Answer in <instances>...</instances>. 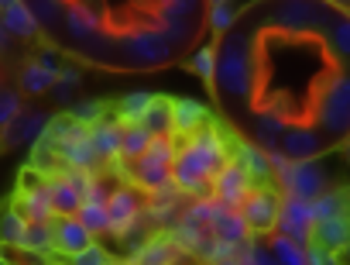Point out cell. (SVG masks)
<instances>
[{"mask_svg":"<svg viewBox=\"0 0 350 265\" xmlns=\"http://www.w3.org/2000/svg\"><path fill=\"white\" fill-rule=\"evenodd\" d=\"M247 66L251 107L282 127H312L323 97L343 73L323 31H288L275 25L251 38Z\"/></svg>","mask_w":350,"mask_h":265,"instance_id":"cell-1","label":"cell"},{"mask_svg":"<svg viewBox=\"0 0 350 265\" xmlns=\"http://www.w3.org/2000/svg\"><path fill=\"white\" fill-rule=\"evenodd\" d=\"M227 159L230 155L224 149V138L213 127H200V131H193V135L179 138V145H175L172 169H168L172 186L179 193H196L200 200H210V183L227 166Z\"/></svg>","mask_w":350,"mask_h":265,"instance_id":"cell-2","label":"cell"},{"mask_svg":"<svg viewBox=\"0 0 350 265\" xmlns=\"http://www.w3.org/2000/svg\"><path fill=\"white\" fill-rule=\"evenodd\" d=\"M247 52H251V38L247 35H227L224 49H217V69L213 79L227 97H244L251 90V66H247Z\"/></svg>","mask_w":350,"mask_h":265,"instance_id":"cell-3","label":"cell"},{"mask_svg":"<svg viewBox=\"0 0 350 265\" xmlns=\"http://www.w3.org/2000/svg\"><path fill=\"white\" fill-rule=\"evenodd\" d=\"M172 155H175V142L172 138H151V145L144 149V155L124 162V173L134 176V183L144 190V193H154V190H165L172 186Z\"/></svg>","mask_w":350,"mask_h":265,"instance_id":"cell-4","label":"cell"},{"mask_svg":"<svg viewBox=\"0 0 350 265\" xmlns=\"http://www.w3.org/2000/svg\"><path fill=\"white\" fill-rule=\"evenodd\" d=\"M312 127L319 131L323 138H343L347 135V127H350V83H347L343 73L333 79L329 93L323 97Z\"/></svg>","mask_w":350,"mask_h":265,"instance_id":"cell-5","label":"cell"},{"mask_svg":"<svg viewBox=\"0 0 350 265\" xmlns=\"http://www.w3.org/2000/svg\"><path fill=\"white\" fill-rule=\"evenodd\" d=\"M278 207H282V197L271 186H251L247 197L241 200L237 214H241L247 234H271L275 220H278Z\"/></svg>","mask_w":350,"mask_h":265,"instance_id":"cell-6","label":"cell"},{"mask_svg":"<svg viewBox=\"0 0 350 265\" xmlns=\"http://www.w3.org/2000/svg\"><path fill=\"white\" fill-rule=\"evenodd\" d=\"M117 49L124 52V62H131V66H165L172 59V45L158 31H148V28L120 35Z\"/></svg>","mask_w":350,"mask_h":265,"instance_id":"cell-7","label":"cell"},{"mask_svg":"<svg viewBox=\"0 0 350 265\" xmlns=\"http://www.w3.org/2000/svg\"><path fill=\"white\" fill-rule=\"evenodd\" d=\"M107 224H110V234L117 238L120 231H127L144 210H148V193L141 186H117L107 200Z\"/></svg>","mask_w":350,"mask_h":265,"instance_id":"cell-8","label":"cell"},{"mask_svg":"<svg viewBox=\"0 0 350 265\" xmlns=\"http://www.w3.org/2000/svg\"><path fill=\"white\" fill-rule=\"evenodd\" d=\"M254 183H251V176L244 173V166L237 162V159H227V166L213 176V183H210V200H217V203H224V207H241V200L247 197V190H251Z\"/></svg>","mask_w":350,"mask_h":265,"instance_id":"cell-9","label":"cell"},{"mask_svg":"<svg viewBox=\"0 0 350 265\" xmlns=\"http://www.w3.org/2000/svg\"><path fill=\"white\" fill-rule=\"evenodd\" d=\"M329 138H323L316 127H285L278 138V155L288 162H312L319 149H326Z\"/></svg>","mask_w":350,"mask_h":265,"instance_id":"cell-10","label":"cell"},{"mask_svg":"<svg viewBox=\"0 0 350 265\" xmlns=\"http://www.w3.org/2000/svg\"><path fill=\"white\" fill-rule=\"evenodd\" d=\"M49 114L42 110H21L8 127H0V145L4 149H21V145H31L45 135V127H49Z\"/></svg>","mask_w":350,"mask_h":265,"instance_id":"cell-11","label":"cell"},{"mask_svg":"<svg viewBox=\"0 0 350 265\" xmlns=\"http://www.w3.org/2000/svg\"><path fill=\"white\" fill-rule=\"evenodd\" d=\"M275 231L295 244H306L309 231H312V217H309V203L306 200H295V197H285L282 207H278V220H275Z\"/></svg>","mask_w":350,"mask_h":265,"instance_id":"cell-12","label":"cell"},{"mask_svg":"<svg viewBox=\"0 0 350 265\" xmlns=\"http://www.w3.org/2000/svg\"><path fill=\"white\" fill-rule=\"evenodd\" d=\"M210 231L220 244H230V248L234 244H251V234H247L237 207H224L217 200H213V214H210Z\"/></svg>","mask_w":350,"mask_h":265,"instance_id":"cell-13","label":"cell"},{"mask_svg":"<svg viewBox=\"0 0 350 265\" xmlns=\"http://www.w3.org/2000/svg\"><path fill=\"white\" fill-rule=\"evenodd\" d=\"M90 244H93V234L76 217H52V248H59L62 255H76Z\"/></svg>","mask_w":350,"mask_h":265,"instance_id":"cell-14","label":"cell"},{"mask_svg":"<svg viewBox=\"0 0 350 265\" xmlns=\"http://www.w3.org/2000/svg\"><path fill=\"white\" fill-rule=\"evenodd\" d=\"M62 21H66V28H69L76 38H83V42H96V38L107 31V28H103V18H100L90 4H66Z\"/></svg>","mask_w":350,"mask_h":265,"instance_id":"cell-15","label":"cell"},{"mask_svg":"<svg viewBox=\"0 0 350 265\" xmlns=\"http://www.w3.org/2000/svg\"><path fill=\"white\" fill-rule=\"evenodd\" d=\"M117 124H120V121H103V117H100L96 124H90V127H86V142H90V149L96 152L100 166H107V162H117V159H120Z\"/></svg>","mask_w":350,"mask_h":265,"instance_id":"cell-16","label":"cell"},{"mask_svg":"<svg viewBox=\"0 0 350 265\" xmlns=\"http://www.w3.org/2000/svg\"><path fill=\"white\" fill-rule=\"evenodd\" d=\"M0 28L8 35H18V38H35L38 35V21L31 18V8L21 4V0H8L0 8Z\"/></svg>","mask_w":350,"mask_h":265,"instance_id":"cell-17","label":"cell"},{"mask_svg":"<svg viewBox=\"0 0 350 265\" xmlns=\"http://www.w3.org/2000/svg\"><path fill=\"white\" fill-rule=\"evenodd\" d=\"M151 138H172V100L168 97H151L148 110L137 121Z\"/></svg>","mask_w":350,"mask_h":265,"instance_id":"cell-18","label":"cell"},{"mask_svg":"<svg viewBox=\"0 0 350 265\" xmlns=\"http://www.w3.org/2000/svg\"><path fill=\"white\" fill-rule=\"evenodd\" d=\"M49 200L55 217H76V210L83 207V193L62 176H49Z\"/></svg>","mask_w":350,"mask_h":265,"instance_id":"cell-19","label":"cell"},{"mask_svg":"<svg viewBox=\"0 0 350 265\" xmlns=\"http://www.w3.org/2000/svg\"><path fill=\"white\" fill-rule=\"evenodd\" d=\"M183 255V248L175 244L172 238H151L134 251V265H175V258Z\"/></svg>","mask_w":350,"mask_h":265,"instance_id":"cell-20","label":"cell"},{"mask_svg":"<svg viewBox=\"0 0 350 265\" xmlns=\"http://www.w3.org/2000/svg\"><path fill=\"white\" fill-rule=\"evenodd\" d=\"M206 121V107L196 103V100H172V135L179 131V135H193V131H200Z\"/></svg>","mask_w":350,"mask_h":265,"instance_id":"cell-21","label":"cell"},{"mask_svg":"<svg viewBox=\"0 0 350 265\" xmlns=\"http://www.w3.org/2000/svg\"><path fill=\"white\" fill-rule=\"evenodd\" d=\"M14 210L25 217V224H31V220H52L55 214H52V200H49V179L42 186L21 193V200H18Z\"/></svg>","mask_w":350,"mask_h":265,"instance_id":"cell-22","label":"cell"},{"mask_svg":"<svg viewBox=\"0 0 350 265\" xmlns=\"http://www.w3.org/2000/svg\"><path fill=\"white\" fill-rule=\"evenodd\" d=\"M309 238H316V248H323L329 255H340L347 248V217H333V220L312 224Z\"/></svg>","mask_w":350,"mask_h":265,"instance_id":"cell-23","label":"cell"},{"mask_svg":"<svg viewBox=\"0 0 350 265\" xmlns=\"http://www.w3.org/2000/svg\"><path fill=\"white\" fill-rule=\"evenodd\" d=\"M237 162L244 166V173L251 176L254 186H268L271 183V159L258 145H241V159Z\"/></svg>","mask_w":350,"mask_h":265,"instance_id":"cell-24","label":"cell"},{"mask_svg":"<svg viewBox=\"0 0 350 265\" xmlns=\"http://www.w3.org/2000/svg\"><path fill=\"white\" fill-rule=\"evenodd\" d=\"M117 145H120V159L131 162V159L144 155V149L151 145V135L141 124H117Z\"/></svg>","mask_w":350,"mask_h":265,"instance_id":"cell-25","label":"cell"},{"mask_svg":"<svg viewBox=\"0 0 350 265\" xmlns=\"http://www.w3.org/2000/svg\"><path fill=\"white\" fill-rule=\"evenodd\" d=\"M343 207H347L343 190H326V193H319V197L309 203V217H312V224L333 220V217H343Z\"/></svg>","mask_w":350,"mask_h":265,"instance_id":"cell-26","label":"cell"},{"mask_svg":"<svg viewBox=\"0 0 350 265\" xmlns=\"http://www.w3.org/2000/svg\"><path fill=\"white\" fill-rule=\"evenodd\" d=\"M55 86V73H49V69H42L38 62H28L25 69H21V93H45V90H52Z\"/></svg>","mask_w":350,"mask_h":265,"instance_id":"cell-27","label":"cell"},{"mask_svg":"<svg viewBox=\"0 0 350 265\" xmlns=\"http://www.w3.org/2000/svg\"><path fill=\"white\" fill-rule=\"evenodd\" d=\"M21 244L31 248V251H38V255H49L52 251V220H31V224H25Z\"/></svg>","mask_w":350,"mask_h":265,"instance_id":"cell-28","label":"cell"},{"mask_svg":"<svg viewBox=\"0 0 350 265\" xmlns=\"http://www.w3.org/2000/svg\"><path fill=\"white\" fill-rule=\"evenodd\" d=\"M25 238V217L14 207L0 210V244H21Z\"/></svg>","mask_w":350,"mask_h":265,"instance_id":"cell-29","label":"cell"},{"mask_svg":"<svg viewBox=\"0 0 350 265\" xmlns=\"http://www.w3.org/2000/svg\"><path fill=\"white\" fill-rule=\"evenodd\" d=\"M0 265H49L45 255L25 248V244H0Z\"/></svg>","mask_w":350,"mask_h":265,"instance_id":"cell-30","label":"cell"},{"mask_svg":"<svg viewBox=\"0 0 350 265\" xmlns=\"http://www.w3.org/2000/svg\"><path fill=\"white\" fill-rule=\"evenodd\" d=\"M148 103H151V93H144V90H137V93H127V97L120 100V107H117V114H120V124H137V121H141V114L148 110Z\"/></svg>","mask_w":350,"mask_h":265,"instance_id":"cell-31","label":"cell"},{"mask_svg":"<svg viewBox=\"0 0 350 265\" xmlns=\"http://www.w3.org/2000/svg\"><path fill=\"white\" fill-rule=\"evenodd\" d=\"M76 220L90 231V234H110V224H107V210L96 207V203H83L76 210Z\"/></svg>","mask_w":350,"mask_h":265,"instance_id":"cell-32","label":"cell"},{"mask_svg":"<svg viewBox=\"0 0 350 265\" xmlns=\"http://www.w3.org/2000/svg\"><path fill=\"white\" fill-rule=\"evenodd\" d=\"M25 107H21V93L18 90H0V127H8L18 114H21Z\"/></svg>","mask_w":350,"mask_h":265,"instance_id":"cell-33","label":"cell"},{"mask_svg":"<svg viewBox=\"0 0 350 265\" xmlns=\"http://www.w3.org/2000/svg\"><path fill=\"white\" fill-rule=\"evenodd\" d=\"M217 49L220 45H203L196 55H193V69L213 86V69H217Z\"/></svg>","mask_w":350,"mask_h":265,"instance_id":"cell-34","label":"cell"},{"mask_svg":"<svg viewBox=\"0 0 350 265\" xmlns=\"http://www.w3.org/2000/svg\"><path fill=\"white\" fill-rule=\"evenodd\" d=\"M203 11L210 14L213 35H220V31H227V28L234 25V8H230V4H210V8H203Z\"/></svg>","mask_w":350,"mask_h":265,"instance_id":"cell-35","label":"cell"},{"mask_svg":"<svg viewBox=\"0 0 350 265\" xmlns=\"http://www.w3.org/2000/svg\"><path fill=\"white\" fill-rule=\"evenodd\" d=\"M69 265H113V262H110V255L100 244H90V248L69 255Z\"/></svg>","mask_w":350,"mask_h":265,"instance_id":"cell-36","label":"cell"},{"mask_svg":"<svg viewBox=\"0 0 350 265\" xmlns=\"http://www.w3.org/2000/svg\"><path fill=\"white\" fill-rule=\"evenodd\" d=\"M28 8H31V18L38 25H59L62 11H66V4H28Z\"/></svg>","mask_w":350,"mask_h":265,"instance_id":"cell-37","label":"cell"},{"mask_svg":"<svg viewBox=\"0 0 350 265\" xmlns=\"http://www.w3.org/2000/svg\"><path fill=\"white\" fill-rule=\"evenodd\" d=\"M76 124H83V127H90V124H96L100 117H103V107L96 103V100H86V103H79V107H72V114H69Z\"/></svg>","mask_w":350,"mask_h":265,"instance_id":"cell-38","label":"cell"},{"mask_svg":"<svg viewBox=\"0 0 350 265\" xmlns=\"http://www.w3.org/2000/svg\"><path fill=\"white\" fill-rule=\"evenodd\" d=\"M18 183H21V193H28V190H35V186H42V183H45V176H42V173H35V169H25Z\"/></svg>","mask_w":350,"mask_h":265,"instance_id":"cell-39","label":"cell"},{"mask_svg":"<svg viewBox=\"0 0 350 265\" xmlns=\"http://www.w3.org/2000/svg\"><path fill=\"white\" fill-rule=\"evenodd\" d=\"M8 42H11V35H8L4 28H0V55H4V52H8Z\"/></svg>","mask_w":350,"mask_h":265,"instance_id":"cell-40","label":"cell"},{"mask_svg":"<svg viewBox=\"0 0 350 265\" xmlns=\"http://www.w3.org/2000/svg\"><path fill=\"white\" fill-rule=\"evenodd\" d=\"M213 265H244V262H241V258H217Z\"/></svg>","mask_w":350,"mask_h":265,"instance_id":"cell-41","label":"cell"},{"mask_svg":"<svg viewBox=\"0 0 350 265\" xmlns=\"http://www.w3.org/2000/svg\"><path fill=\"white\" fill-rule=\"evenodd\" d=\"M8 86V73H4V66H0V90Z\"/></svg>","mask_w":350,"mask_h":265,"instance_id":"cell-42","label":"cell"},{"mask_svg":"<svg viewBox=\"0 0 350 265\" xmlns=\"http://www.w3.org/2000/svg\"><path fill=\"white\" fill-rule=\"evenodd\" d=\"M0 8H4V4H0Z\"/></svg>","mask_w":350,"mask_h":265,"instance_id":"cell-43","label":"cell"}]
</instances>
